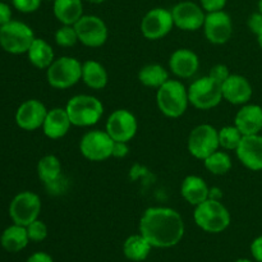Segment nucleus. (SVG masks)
<instances>
[{
  "mask_svg": "<svg viewBox=\"0 0 262 262\" xmlns=\"http://www.w3.org/2000/svg\"><path fill=\"white\" fill-rule=\"evenodd\" d=\"M184 220L171 207H148L140 219V233L155 248H170L184 235Z\"/></svg>",
  "mask_w": 262,
  "mask_h": 262,
  "instance_id": "f257e3e1",
  "label": "nucleus"
},
{
  "mask_svg": "<svg viewBox=\"0 0 262 262\" xmlns=\"http://www.w3.org/2000/svg\"><path fill=\"white\" fill-rule=\"evenodd\" d=\"M193 220L197 227L206 233L224 232L230 225V212L220 200L207 199L202 204L194 206Z\"/></svg>",
  "mask_w": 262,
  "mask_h": 262,
  "instance_id": "f03ea898",
  "label": "nucleus"
},
{
  "mask_svg": "<svg viewBox=\"0 0 262 262\" xmlns=\"http://www.w3.org/2000/svg\"><path fill=\"white\" fill-rule=\"evenodd\" d=\"M156 104L165 117H182L189 105L188 89L179 79H169L156 90Z\"/></svg>",
  "mask_w": 262,
  "mask_h": 262,
  "instance_id": "7ed1b4c3",
  "label": "nucleus"
},
{
  "mask_svg": "<svg viewBox=\"0 0 262 262\" xmlns=\"http://www.w3.org/2000/svg\"><path fill=\"white\" fill-rule=\"evenodd\" d=\"M66 110L72 125L84 128L99 123L104 114V105L96 96L79 94L68 100Z\"/></svg>",
  "mask_w": 262,
  "mask_h": 262,
  "instance_id": "20e7f679",
  "label": "nucleus"
},
{
  "mask_svg": "<svg viewBox=\"0 0 262 262\" xmlns=\"http://www.w3.org/2000/svg\"><path fill=\"white\" fill-rule=\"evenodd\" d=\"M82 78V63L73 56H60L46 69V79L53 89L67 90Z\"/></svg>",
  "mask_w": 262,
  "mask_h": 262,
  "instance_id": "39448f33",
  "label": "nucleus"
},
{
  "mask_svg": "<svg viewBox=\"0 0 262 262\" xmlns=\"http://www.w3.org/2000/svg\"><path fill=\"white\" fill-rule=\"evenodd\" d=\"M35 38L32 28L20 20L12 19L0 27V46L9 54H27Z\"/></svg>",
  "mask_w": 262,
  "mask_h": 262,
  "instance_id": "423d86ee",
  "label": "nucleus"
},
{
  "mask_svg": "<svg viewBox=\"0 0 262 262\" xmlns=\"http://www.w3.org/2000/svg\"><path fill=\"white\" fill-rule=\"evenodd\" d=\"M189 104L199 110H210L223 101L222 83L207 74L192 82L188 87Z\"/></svg>",
  "mask_w": 262,
  "mask_h": 262,
  "instance_id": "0eeeda50",
  "label": "nucleus"
},
{
  "mask_svg": "<svg viewBox=\"0 0 262 262\" xmlns=\"http://www.w3.org/2000/svg\"><path fill=\"white\" fill-rule=\"evenodd\" d=\"M114 142L106 130L92 129L84 133L79 141L82 156L90 161H105L113 156Z\"/></svg>",
  "mask_w": 262,
  "mask_h": 262,
  "instance_id": "6e6552de",
  "label": "nucleus"
},
{
  "mask_svg": "<svg viewBox=\"0 0 262 262\" xmlns=\"http://www.w3.org/2000/svg\"><path fill=\"white\" fill-rule=\"evenodd\" d=\"M188 152L204 161L207 156L220 148L219 130L211 124H200L191 130L187 141Z\"/></svg>",
  "mask_w": 262,
  "mask_h": 262,
  "instance_id": "1a4fd4ad",
  "label": "nucleus"
},
{
  "mask_svg": "<svg viewBox=\"0 0 262 262\" xmlns=\"http://www.w3.org/2000/svg\"><path fill=\"white\" fill-rule=\"evenodd\" d=\"M41 212V199L37 193L23 191L15 194L9 205V216L14 224L27 227L38 219Z\"/></svg>",
  "mask_w": 262,
  "mask_h": 262,
  "instance_id": "9d476101",
  "label": "nucleus"
},
{
  "mask_svg": "<svg viewBox=\"0 0 262 262\" xmlns=\"http://www.w3.org/2000/svg\"><path fill=\"white\" fill-rule=\"evenodd\" d=\"M78 41L87 48H100L109 37V30L104 20L94 14H83L74 25Z\"/></svg>",
  "mask_w": 262,
  "mask_h": 262,
  "instance_id": "9b49d317",
  "label": "nucleus"
},
{
  "mask_svg": "<svg viewBox=\"0 0 262 262\" xmlns=\"http://www.w3.org/2000/svg\"><path fill=\"white\" fill-rule=\"evenodd\" d=\"M174 27L171 10L165 8H152L143 15L141 20V32L143 37L158 41L168 36Z\"/></svg>",
  "mask_w": 262,
  "mask_h": 262,
  "instance_id": "f8f14e48",
  "label": "nucleus"
},
{
  "mask_svg": "<svg viewBox=\"0 0 262 262\" xmlns=\"http://www.w3.org/2000/svg\"><path fill=\"white\" fill-rule=\"evenodd\" d=\"M105 130L117 142H129L138 130L137 118L128 109H117L107 118Z\"/></svg>",
  "mask_w": 262,
  "mask_h": 262,
  "instance_id": "ddd939ff",
  "label": "nucleus"
},
{
  "mask_svg": "<svg viewBox=\"0 0 262 262\" xmlns=\"http://www.w3.org/2000/svg\"><path fill=\"white\" fill-rule=\"evenodd\" d=\"M171 15H173L174 27L186 32H193L204 27L206 12L197 3L186 0L174 5L171 9Z\"/></svg>",
  "mask_w": 262,
  "mask_h": 262,
  "instance_id": "4468645a",
  "label": "nucleus"
},
{
  "mask_svg": "<svg viewBox=\"0 0 262 262\" xmlns=\"http://www.w3.org/2000/svg\"><path fill=\"white\" fill-rule=\"evenodd\" d=\"M204 33L206 40L214 45H224L233 36L232 17L225 10L206 13L204 23Z\"/></svg>",
  "mask_w": 262,
  "mask_h": 262,
  "instance_id": "2eb2a0df",
  "label": "nucleus"
},
{
  "mask_svg": "<svg viewBox=\"0 0 262 262\" xmlns=\"http://www.w3.org/2000/svg\"><path fill=\"white\" fill-rule=\"evenodd\" d=\"M48 112L49 110L46 109L45 104L41 102L40 100H26L18 106L17 112H15V123L20 129L32 132L38 128H42Z\"/></svg>",
  "mask_w": 262,
  "mask_h": 262,
  "instance_id": "dca6fc26",
  "label": "nucleus"
},
{
  "mask_svg": "<svg viewBox=\"0 0 262 262\" xmlns=\"http://www.w3.org/2000/svg\"><path fill=\"white\" fill-rule=\"evenodd\" d=\"M235 154L243 166L252 171L262 170V135L243 136Z\"/></svg>",
  "mask_w": 262,
  "mask_h": 262,
  "instance_id": "f3484780",
  "label": "nucleus"
},
{
  "mask_svg": "<svg viewBox=\"0 0 262 262\" xmlns=\"http://www.w3.org/2000/svg\"><path fill=\"white\" fill-rule=\"evenodd\" d=\"M223 99L232 105H246L253 95L252 84L245 76L230 74L222 84Z\"/></svg>",
  "mask_w": 262,
  "mask_h": 262,
  "instance_id": "a211bd4d",
  "label": "nucleus"
},
{
  "mask_svg": "<svg viewBox=\"0 0 262 262\" xmlns=\"http://www.w3.org/2000/svg\"><path fill=\"white\" fill-rule=\"evenodd\" d=\"M199 68L200 58L191 49H177L169 58V69L177 78H191L197 73Z\"/></svg>",
  "mask_w": 262,
  "mask_h": 262,
  "instance_id": "6ab92c4d",
  "label": "nucleus"
},
{
  "mask_svg": "<svg viewBox=\"0 0 262 262\" xmlns=\"http://www.w3.org/2000/svg\"><path fill=\"white\" fill-rule=\"evenodd\" d=\"M234 125L243 136L260 135L262 132V106L256 104L242 105L234 117Z\"/></svg>",
  "mask_w": 262,
  "mask_h": 262,
  "instance_id": "aec40b11",
  "label": "nucleus"
},
{
  "mask_svg": "<svg viewBox=\"0 0 262 262\" xmlns=\"http://www.w3.org/2000/svg\"><path fill=\"white\" fill-rule=\"evenodd\" d=\"M72 127L66 107H53L48 112L42 124V132L50 140H60Z\"/></svg>",
  "mask_w": 262,
  "mask_h": 262,
  "instance_id": "412c9836",
  "label": "nucleus"
},
{
  "mask_svg": "<svg viewBox=\"0 0 262 262\" xmlns=\"http://www.w3.org/2000/svg\"><path fill=\"white\" fill-rule=\"evenodd\" d=\"M181 194L189 205L197 206L209 199L210 188L201 177L187 176L182 182Z\"/></svg>",
  "mask_w": 262,
  "mask_h": 262,
  "instance_id": "4be33fe9",
  "label": "nucleus"
},
{
  "mask_svg": "<svg viewBox=\"0 0 262 262\" xmlns=\"http://www.w3.org/2000/svg\"><path fill=\"white\" fill-rule=\"evenodd\" d=\"M53 13L61 25L74 26L83 15V0H54Z\"/></svg>",
  "mask_w": 262,
  "mask_h": 262,
  "instance_id": "5701e85b",
  "label": "nucleus"
},
{
  "mask_svg": "<svg viewBox=\"0 0 262 262\" xmlns=\"http://www.w3.org/2000/svg\"><path fill=\"white\" fill-rule=\"evenodd\" d=\"M82 81L91 90H104L109 82L105 67L100 61L86 60L82 63Z\"/></svg>",
  "mask_w": 262,
  "mask_h": 262,
  "instance_id": "b1692460",
  "label": "nucleus"
},
{
  "mask_svg": "<svg viewBox=\"0 0 262 262\" xmlns=\"http://www.w3.org/2000/svg\"><path fill=\"white\" fill-rule=\"evenodd\" d=\"M30 238H28L26 227L13 223V225L8 227L0 237V245L7 252L17 253L27 247Z\"/></svg>",
  "mask_w": 262,
  "mask_h": 262,
  "instance_id": "393cba45",
  "label": "nucleus"
},
{
  "mask_svg": "<svg viewBox=\"0 0 262 262\" xmlns=\"http://www.w3.org/2000/svg\"><path fill=\"white\" fill-rule=\"evenodd\" d=\"M30 63L37 69H48L55 60V54L50 43L43 38L36 37L27 51Z\"/></svg>",
  "mask_w": 262,
  "mask_h": 262,
  "instance_id": "a878e982",
  "label": "nucleus"
},
{
  "mask_svg": "<svg viewBox=\"0 0 262 262\" xmlns=\"http://www.w3.org/2000/svg\"><path fill=\"white\" fill-rule=\"evenodd\" d=\"M151 243L142 234L129 235L123 243V253L129 261H145L151 252Z\"/></svg>",
  "mask_w": 262,
  "mask_h": 262,
  "instance_id": "bb28decb",
  "label": "nucleus"
},
{
  "mask_svg": "<svg viewBox=\"0 0 262 262\" xmlns=\"http://www.w3.org/2000/svg\"><path fill=\"white\" fill-rule=\"evenodd\" d=\"M169 72L161 64L151 63L142 67L138 72V81L141 84L150 89H156L163 86L166 81H169Z\"/></svg>",
  "mask_w": 262,
  "mask_h": 262,
  "instance_id": "cd10ccee",
  "label": "nucleus"
},
{
  "mask_svg": "<svg viewBox=\"0 0 262 262\" xmlns=\"http://www.w3.org/2000/svg\"><path fill=\"white\" fill-rule=\"evenodd\" d=\"M63 174V168L58 156L45 155L37 163V176L43 184L58 179Z\"/></svg>",
  "mask_w": 262,
  "mask_h": 262,
  "instance_id": "c85d7f7f",
  "label": "nucleus"
},
{
  "mask_svg": "<svg viewBox=\"0 0 262 262\" xmlns=\"http://www.w3.org/2000/svg\"><path fill=\"white\" fill-rule=\"evenodd\" d=\"M204 165L209 173L214 176H225L232 169V158L227 151H215L204 160Z\"/></svg>",
  "mask_w": 262,
  "mask_h": 262,
  "instance_id": "c756f323",
  "label": "nucleus"
},
{
  "mask_svg": "<svg viewBox=\"0 0 262 262\" xmlns=\"http://www.w3.org/2000/svg\"><path fill=\"white\" fill-rule=\"evenodd\" d=\"M243 135L241 130L233 125H225L219 129V143L220 148L225 151H235L242 141Z\"/></svg>",
  "mask_w": 262,
  "mask_h": 262,
  "instance_id": "7c9ffc66",
  "label": "nucleus"
},
{
  "mask_svg": "<svg viewBox=\"0 0 262 262\" xmlns=\"http://www.w3.org/2000/svg\"><path fill=\"white\" fill-rule=\"evenodd\" d=\"M54 38H55L56 45L60 46V48H72L77 42H79L78 35H77V31L74 28V26L68 25H61V27H59L55 31Z\"/></svg>",
  "mask_w": 262,
  "mask_h": 262,
  "instance_id": "2f4dec72",
  "label": "nucleus"
},
{
  "mask_svg": "<svg viewBox=\"0 0 262 262\" xmlns=\"http://www.w3.org/2000/svg\"><path fill=\"white\" fill-rule=\"evenodd\" d=\"M26 229H27V234L31 242H42L48 237V227L40 219L35 220L31 224H28L26 227Z\"/></svg>",
  "mask_w": 262,
  "mask_h": 262,
  "instance_id": "473e14b6",
  "label": "nucleus"
},
{
  "mask_svg": "<svg viewBox=\"0 0 262 262\" xmlns=\"http://www.w3.org/2000/svg\"><path fill=\"white\" fill-rule=\"evenodd\" d=\"M41 2L42 0H12L13 7L20 13H33L36 10H38V8L41 7Z\"/></svg>",
  "mask_w": 262,
  "mask_h": 262,
  "instance_id": "72a5a7b5",
  "label": "nucleus"
},
{
  "mask_svg": "<svg viewBox=\"0 0 262 262\" xmlns=\"http://www.w3.org/2000/svg\"><path fill=\"white\" fill-rule=\"evenodd\" d=\"M67 182H68L67 178L61 174L58 179H55V181L51 182V183L43 184V186H45L46 191H48L49 193L56 194V196H58V194L64 193V192L67 191V188H68V183H67Z\"/></svg>",
  "mask_w": 262,
  "mask_h": 262,
  "instance_id": "f704fd0d",
  "label": "nucleus"
},
{
  "mask_svg": "<svg viewBox=\"0 0 262 262\" xmlns=\"http://www.w3.org/2000/svg\"><path fill=\"white\" fill-rule=\"evenodd\" d=\"M209 76L211 77V78H214L215 81L220 82V83L223 84V82L230 76L229 68H228L225 64H215V66H212L211 68H210Z\"/></svg>",
  "mask_w": 262,
  "mask_h": 262,
  "instance_id": "c9c22d12",
  "label": "nucleus"
},
{
  "mask_svg": "<svg viewBox=\"0 0 262 262\" xmlns=\"http://www.w3.org/2000/svg\"><path fill=\"white\" fill-rule=\"evenodd\" d=\"M228 0H200V5L206 13L224 10Z\"/></svg>",
  "mask_w": 262,
  "mask_h": 262,
  "instance_id": "e433bc0d",
  "label": "nucleus"
},
{
  "mask_svg": "<svg viewBox=\"0 0 262 262\" xmlns=\"http://www.w3.org/2000/svg\"><path fill=\"white\" fill-rule=\"evenodd\" d=\"M247 25H248V28H250L251 32L255 33V35L257 36L258 33L262 31V14L260 12L252 13V14L248 17Z\"/></svg>",
  "mask_w": 262,
  "mask_h": 262,
  "instance_id": "4c0bfd02",
  "label": "nucleus"
},
{
  "mask_svg": "<svg viewBox=\"0 0 262 262\" xmlns=\"http://www.w3.org/2000/svg\"><path fill=\"white\" fill-rule=\"evenodd\" d=\"M129 152V147H128V142H114V147H113V158L123 159L128 155Z\"/></svg>",
  "mask_w": 262,
  "mask_h": 262,
  "instance_id": "58836bf2",
  "label": "nucleus"
},
{
  "mask_svg": "<svg viewBox=\"0 0 262 262\" xmlns=\"http://www.w3.org/2000/svg\"><path fill=\"white\" fill-rule=\"evenodd\" d=\"M251 253L257 262H262V235H258L251 243Z\"/></svg>",
  "mask_w": 262,
  "mask_h": 262,
  "instance_id": "ea45409f",
  "label": "nucleus"
},
{
  "mask_svg": "<svg viewBox=\"0 0 262 262\" xmlns=\"http://www.w3.org/2000/svg\"><path fill=\"white\" fill-rule=\"evenodd\" d=\"M12 20V9L8 4L0 2V27Z\"/></svg>",
  "mask_w": 262,
  "mask_h": 262,
  "instance_id": "a19ab883",
  "label": "nucleus"
},
{
  "mask_svg": "<svg viewBox=\"0 0 262 262\" xmlns=\"http://www.w3.org/2000/svg\"><path fill=\"white\" fill-rule=\"evenodd\" d=\"M26 262H54L53 257L46 252H35L27 258Z\"/></svg>",
  "mask_w": 262,
  "mask_h": 262,
  "instance_id": "79ce46f5",
  "label": "nucleus"
},
{
  "mask_svg": "<svg viewBox=\"0 0 262 262\" xmlns=\"http://www.w3.org/2000/svg\"><path fill=\"white\" fill-rule=\"evenodd\" d=\"M84 2H89L91 4H101V3L106 2V0H84Z\"/></svg>",
  "mask_w": 262,
  "mask_h": 262,
  "instance_id": "37998d69",
  "label": "nucleus"
},
{
  "mask_svg": "<svg viewBox=\"0 0 262 262\" xmlns=\"http://www.w3.org/2000/svg\"><path fill=\"white\" fill-rule=\"evenodd\" d=\"M257 42H258V45H260V48L262 49V31L257 35Z\"/></svg>",
  "mask_w": 262,
  "mask_h": 262,
  "instance_id": "c03bdc74",
  "label": "nucleus"
},
{
  "mask_svg": "<svg viewBox=\"0 0 262 262\" xmlns=\"http://www.w3.org/2000/svg\"><path fill=\"white\" fill-rule=\"evenodd\" d=\"M234 262H253V261L248 260V258H238V260L234 261Z\"/></svg>",
  "mask_w": 262,
  "mask_h": 262,
  "instance_id": "a18cd8bd",
  "label": "nucleus"
},
{
  "mask_svg": "<svg viewBox=\"0 0 262 262\" xmlns=\"http://www.w3.org/2000/svg\"><path fill=\"white\" fill-rule=\"evenodd\" d=\"M258 12L262 14V0H258Z\"/></svg>",
  "mask_w": 262,
  "mask_h": 262,
  "instance_id": "49530a36",
  "label": "nucleus"
}]
</instances>
